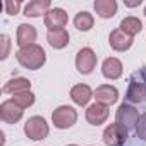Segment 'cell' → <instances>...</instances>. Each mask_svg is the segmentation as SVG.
I'll list each match as a JSON object with an SVG mask.
<instances>
[{"label": "cell", "instance_id": "obj_14", "mask_svg": "<svg viewBox=\"0 0 146 146\" xmlns=\"http://www.w3.org/2000/svg\"><path fill=\"white\" fill-rule=\"evenodd\" d=\"M52 9L50 0H31L24 5V16L26 17H40L41 14H46Z\"/></svg>", "mask_w": 146, "mask_h": 146}, {"label": "cell", "instance_id": "obj_17", "mask_svg": "<svg viewBox=\"0 0 146 146\" xmlns=\"http://www.w3.org/2000/svg\"><path fill=\"white\" fill-rule=\"evenodd\" d=\"M46 40H48V43H50L52 48H55V50H62V48H65V46L69 45L70 36H69L67 29L62 28V29H52V31H48Z\"/></svg>", "mask_w": 146, "mask_h": 146}, {"label": "cell", "instance_id": "obj_20", "mask_svg": "<svg viewBox=\"0 0 146 146\" xmlns=\"http://www.w3.org/2000/svg\"><path fill=\"white\" fill-rule=\"evenodd\" d=\"M119 29H120V31H124L125 35H129V36H132V38H134L137 33H141V29H143V23H141L137 17L129 16V17H125V19H122V21H120Z\"/></svg>", "mask_w": 146, "mask_h": 146}, {"label": "cell", "instance_id": "obj_3", "mask_svg": "<svg viewBox=\"0 0 146 146\" xmlns=\"http://www.w3.org/2000/svg\"><path fill=\"white\" fill-rule=\"evenodd\" d=\"M76 120H78V112L69 105H60L52 113V122L57 129H70L76 124Z\"/></svg>", "mask_w": 146, "mask_h": 146}, {"label": "cell", "instance_id": "obj_25", "mask_svg": "<svg viewBox=\"0 0 146 146\" xmlns=\"http://www.w3.org/2000/svg\"><path fill=\"white\" fill-rule=\"evenodd\" d=\"M21 11V2L19 0H5V12L9 16H16Z\"/></svg>", "mask_w": 146, "mask_h": 146}, {"label": "cell", "instance_id": "obj_19", "mask_svg": "<svg viewBox=\"0 0 146 146\" xmlns=\"http://www.w3.org/2000/svg\"><path fill=\"white\" fill-rule=\"evenodd\" d=\"M31 88V81L26 79V78H14L11 79L9 83H5L4 86V93H11V95H17V93H23V91H29Z\"/></svg>", "mask_w": 146, "mask_h": 146}, {"label": "cell", "instance_id": "obj_28", "mask_svg": "<svg viewBox=\"0 0 146 146\" xmlns=\"http://www.w3.org/2000/svg\"><path fill=\"white\" fill-rule=\"evenodd\" d=\"M144 16H146V7H144Z\"/></svg>", "mask_w": 146, "mask_h": 146}, {"label": "cell", "instance_id": "obj_22", "mask_svg": "<svg viewBox=\"0 0 146 146\" xmlns=\"http://www.w3.org/2000/svg\"><path fill=\"white\" fill-rule=\"evenodd\" d=\"M12 100H14L16 105H19L24 110V108H28V107H31L35 103V93H31V90L29 91H23V93L12 95Z\"/></svg>", "mask_w": 146, "mask_h": 146}, {"label": "cell", "instance_id": "obj_6", "mask_svg": "<svg viewBox=\"0 0 146 146\" xmlns=\"http://www.w3.org/2000/svg\"><path fill=\"white\" fill-rule=\"evenodd\" d=\"M76 67H78V70L81 72V74H84V76L91 74L93 69L96 67V53L90 46L81 48L78 52V55H76Z\"/></svg>", "mask_w": 146, "mask_h": 146}, {"label": "cell", "instance_id": "obj_8", "mask_svg": "<svg viewBox=\"0 0 146 146\" xmlns=\"http://www.w3.org/2000/svg\"><path fill=\"white\" fill-rule=\"evenodd\" d=\"M93 96H95L96 103L110 107V105L117 103V100H119V90L115 86H110V84H102V86L96 88V91H95Z\"/></svg>", "mask_w": 146, "mask_h": 146}, {"label": "cell", "instance_id": "obj_9", "mask_svg": "<svg viewBox=\"0 0 146 146\" xmlns=\"http://www.w3.org/2000/svg\"><path fill=\"white\" fill-rule=\"evenodd\" d=\"M67 14H65V11L64 9H60V7H55V9H50L46 14H45V19H43V23H45V26L48 28V31H52V29H62L65 24H67Z\"/></svg>", "mask_w": 146, "mask_h": 146}, {"label": "cell", "instance_id": "obj_11", "mask_svg": "<svg viewBox=\"0 0 146 146\" xmlns=\"http://www.w3.org/2000/svg\"><path fill=\"white\" fill-rule=\"evenodd\" d=\"M108 119V107L100 105V103H93L88 107L86 110V120L91 125H102L105 124Z\"/></svg>", "mask_w": 146, "mask_h": 146}, {"label": "cell", "instance_id": "obj_2", "mask_svg": "<svg viewBox=\"0 0 146 146\" xmlns=\"http://www.w3.org/2000/svg\"><path fill=\"white\" fill-rule=\"evenodd\" d=\"M50 127L46 124V120L40 115H33L26 120L24 124V134L31 139V141H41L48 136Z\"/></svg>", "mask_w": 146, "mask_h": 146}, {"label": "cell", "instance_id": "obj_7", "mask_svg": "<svg viewBox=\"0 0 146 146\" xmlns=\"http://www.w3.org/2000/svg\"><path fill=\"white\" fill-rule=\"evenodd\" d=\"M24 110L14 103V100H5L2 105H0V119H2L5 124H16L23 119Z\"/></svg>", "mask_w": 146, "mask_h": 146}, {"label": "cell", "instance_id": "obj_29", "mask_svg": "<svg viewBox=\"0 0 146 146\" xmlns=\"http://www.w3.org/2000/svg\"><path fill=\"white\" fill-rule=\"evenodd\" d=\"M144 76H146V70H144Z\"/></svg>", "mask_w": 146, "mask_h": 146}, {"label": "cell", "instance_id": "obj_15", "mask_svg": "<svg viewBox=\"0 0 146 146\" xmlns=\"http://www.w3.org/2000/svg\"><path fill=\"white\" fill-rule=\"evenodd\" d=\"M93 95L95 93L91 91V88L88 84H76V86H72V90H70L72 102H74L76 105H79V107L88 105V102L93 98Z\"/></svg>", "mask_w": 146, "mask_h": 146}, {"label": "cell", "instance_id": "obj_26", "mask_svg": "<svg viewBox=\"0 0 146 146\" xmlns=\"http://www.w3.org/2000/svg\"><path fill=\"white\" fill-rule=\"evenodd\" d=\"M139 4H141V0H136V2H125L127 7H137Z\"/></svg>", "mask_w": 146, "mask_h": 146}, {"label": "cell", "instance_id": "obj_4", "mask_svg": "<svg viewBox=\"0 0 146 146\" xmlns=\"http://www.w3.org/2000/svg\"><path fill=\"white\" fill-rule=\"evenodd\" d=\"M137 120H139V113L134 107L127 105V103H122L119 108H117V113H115V122L120 124L124 129L131 131V129H136L137 125Z\"/></svg>", "mask_w": 146, "mask_h": 146}, {"label": "cell", "instance_id": "obj_27", "mask_svg": "<svg viewBox=\"0 0 146 146\" xmlns=\"http://www.w3.org/2000/svg\"><path fill=\"white\" fill-rule=\"evenodd\" d=\"M67 146H78V144H67Z\"/></svg>", "mask_w": 146, "mask_h": 146}, {"label": "cell", "instance_id": "obj_23", "mask_svg": "<svg viewBox=\"0 0 146 146\" xmlns=\"http://www.w3.org/2000/svg\"><path fill=\"white\" fill-rule=\"evenodd\" d=\"M136 136L143 141H146V112L139 115V120H137V125H136Z\"/></svg>", "mask_w": 146, "mask_h": 146}, {"label": "cell", "instance_id": "obj_5", "mask_svg": "<svg viewBox=\"0 0 146 146\" xmlns=\"http://www.w3.org/2000/svg\"><path fill=\"white\" fill-rule=\"evenodd\" d=\"M127 129H124L120 124H110L103 131V143L107 146H122L127 139Z\"/></svg>", "mask_w": 146, "mask_h": 146}, {"label": "cell", "instance_id": "obj_10", "mask_svg": "<svg viewBox=\"0 0 146 146\" xmlns=\"http://www.w3.org/2000/svg\"><path fill=\"white\" fill-rule=\"evenodd\" d=\"M132 41H134L132 36L125 35L119 28L113 29V31H110V35H108V43H110V46L115 52H125V50H129L132 46Z\"/></svg>", "mask_w": 146, "mask_h": 146}, {"label": "cell", "instance_id": "obj_13", "mask_svg": "<svg viewBox=\"0 0 146 146\" xmlns=\"http://www.w3.org/2000/svg\"><path fill=\"white\" fill-rule=\"evenodd\" d=\"M102 74L107 79H119L122 76V62L115 57H108L102 64Z\"/></svg>", "mask_w": 146, "mask_h": 146}, {"label": "cell", "instance_id": "obj_1", "mask_svg": "<svg viewBox=\"0 0 146 146\" xmlns=\"http://www.w3.org/2000/svg\"><path fill=\"white\" fill-rule=\"evenodd\" d=\"M16 58L17 62L24 67V69H29V70H38L45 65L46 62V53L45 50L40 46V45H28L24 48H19L16 52Z\"/></svg>", "mask_w": 146, "mask_h": 146}, {"label": "cell", "instance_id": "obj_16", "mask_svg": "<svg viewBox=\"0 0 146 146\" xmlns=\"http://www.w3.org/2000/svg\"><path fill=\"white\" fill-rule=\"evenodd\" d=\"M35 40H36V29L35 26L31 24H19L17 28V45L19 48H24L28 45H35Z\"/></svg>", "mask_w": 146, "mask_h": 146}, {"label": "cell", "instance_id": "obj_21", "mask_svg": "<svg viewBox=\"0 0 146 146\" xmlns=\"http://www.w3.org/2000/svg\"><path fill=\"white\" fill-rule=\"evenodd\" d=\"M93 24H95V19H93V16L88 11H81L74 17V26L79 31H90L93 28Z\"/></svg>", "mask_w": 146, "mask_h": 146}, {"label": "cell", "instance_id": "obj_24", "mask_svg": "<svg viewBox=\"0 0 146 146\" xmlns=\"http://www.w3.org/2000/svg\"><path fill=\"white\" fill-rule=\"evenodd\" d=\"M0 45H2V52H0V58L5 60L9 57V50H11V38L7 35L0 36Z\"/></svg>", "mask_w": 146, "mask_h": 146}, {"label": "cell", "instance_id": "obj_12", "mask_svg": "<svg viewBox=\"0 0 146 146\" xmlns=\"http://www.w3.org/2000/svg\"><path fill=\"white\" fill-rule=\"evenodd\" d=\"M125 98L131 102V103H143L146 102V84L143 81H134L131 79L129 83V90L125 93Z\"/></svg>", "mask_w": 146, "mask_h": 146}, {"label": "cell", "instance_id": "obj_18", "mask_svg": "<svg viewBox=\"0 0 146 146\" xmlns=\"http://www.w3.org/2000/svg\"><path fill=\"white\" fill-rule=\"evenodd\" d=\"M95 12L102 17V19H112L117 14V2L115 0H96L93 4Z\"/></svg>", "mask_w": 146, "mask_h": 146}]
</instances>
